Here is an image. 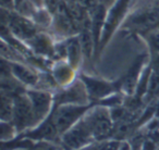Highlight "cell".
I'll use <instances>...</instances> for the list:
<instances>
[{
  "label": "cell",
  "instance_id": "obj_13",
  "mask_svg": "<svg viewBox=\"0 0 159 150\" xmlns=\"http://www.w3.org/2000/svg\"><path fill=\"white\" fill-rule=\"evenodd\" d=\"M11 65V73L14 77L18 81H20L25 86H32L35 87L39 82V76L38 74L33 71L31 68L20 63V62H12L10 61Z\"/></svg>",
  "mask_w": 159,
  "mask_h": 150
},
{
  "label": "cell",
  "instance_id": "obj_11",
  "mask_svg": "<svg viewBox=\"0 0 159 150\" xmlns=\"http://www.w3.org/2000/svg\"><path fill=\"white\" fill-rule=\"evenodd\" d=\"M59 135V132H58L57 127H56L55 123L51 119V115H49L45 121L36 125L35 127L25 130L24 138L32 139L34 141L50 143V141H55Z\"/></svg>",
  "mask_w": 159,
  "mask_h": 150
},
{
  "label": "cell",
  "instance_id": "obj_7",
  "mask_svg": "<svg viewBox=\"0 0 159 150\" xmlns=\"http://www.w3.org/2000/svg\"><path fill=\"white\" fill-rule=\"evenodd\" d=\"M3 26H8L12 35L25 42L39 33L37 25L32 19L20 15L16 12H10L8 24Z\"/></svg>",
  "mask_w": 159,
  "mask_h": 150
},
{
  "label": "cell",
  "instance_id": "obj_29",
  "mask_svg": "<svg viewBox=\"0 0 159 150\" xmlns=\"http://www.w3.org/2000/svg\"><path fill=\"white\" fill-rule=\"evenodd\" d=\"M155 1H156V3L158 5V7H159V0H155Z\"/></svg>",
  "mask_w": 159,
  "mask_h": 150
},
{
  "label": "cell",
  "instance_id": "obj_27",
  "mask_svg": "<svg viewBox=\"0 0 159 150\" xmlns=\"http://www.w3.org/2000/svg\"><path fill=\"white\" fill-rule=\"evenodd\" d=\"M118 150H133V149H132L131 143H126V141H121L120 145H119V148H118Z\"/></svg>",
  "mask_w": 159,
  "mask_h": 150
},
{
  "label": "cell",
  "instance_id": "obj_19",
  "mask_svg": "<svg viewBox=\"0 0 159 150\" xmlns=\"http://www.w3.org/2000/svg\"><path fill=\"white\" fill-rule=\"evenodd\" d=\"M18 134V130L12 122L1 121V141L2 143L13 140Z\"/></svg>",
  "mask_w": 159,
  "mask_h": 150
},
{
  "label": "cell",
  "instance_id": "obj_20",
  "mask_svg": "<svg viewBox=\"0 0 159 150\" xmlns=\"http://www.w3.org/2000/svg\"><path fill=\"white\" fill-rule=\"evenodd\" d=\"M146 94H147V96H149L150 98L159 96V75L154 73L152 71V74H150Z\"/></svg>",
  "mask_w": 159,
  "mask_h": 150
},
{
  "label": "cell",
  "instance_id": "obj_12",
  "mask_svg": "<svg viewBox=\"0 0 159 150\" xmlns=\"http://www.w3.org/2000/svg\"><path fill=\"white\" fill-rule=\"evenodd\" d=\"M144 60H145V55H139L120 83V88L128 95H132L136 91L137 84L142 76V68H143Z\"/></svg>",
  "mask_w": 159,
  "mask_h": 150
},
{
  "label": "cell",
  "instance_id": "obj_25",
  "mask_svg": "<svg viewBox=\"0 0 159 150\" xmlns=\"http://www.w3.org/2000/svg\"><path fill=\"white\" fill-rule=\"evenodd\" d=\"M45 150H66L62 146L59 145H56V143H46V149Z\"/></svg>",
  "mask_w": 159,
  "mask_h": 150
},
{
  "label": "cell",
  "instance_id": "obj_3",
  "mask_svg": "<svg viewBox=\"0 0 159 150\" xmlns=\"http://www.w3.org/2000/svg\"><path fill=\"white\" fill-rule=\"evenodd\" d=\"M91 108L89 104H60L53 107L50 115L58 132L61 135L76 124Z\"/></svg>",
  "mask_w": 159,
  "mask_h": 150
},
{
  "label": "cell",
  "instance_id": "obj_22",
  "mask_svg": "<svg viewBox=\"0 0 159 150\" xmlns=\"http://www.w3.org/2000/svg\"><path fill=\"white\" fill-rule=\"evenodd\" d=\"M61 2H62V0H44L45 8L48 9L52 14L57 11L58 7H59Z\"/></svg>",
  "mask_w": 159,
  "mask_h": 150
},
{
  "label": "cell",
  "instance_id": "obj_17",
  "mask_svg": "<svg viewBox=\"0 0 159 150\" xmlns=\"http://www.w3.org/2000/svg\"><path fill=\"white\" fill-rule=\"evenodd\" d=\"M32 20L34 21L38 29H49L50 26H52L53 22V14L49 11L46 8H39L35 11Z\"/></svg>",
  "mask_w": 159,
  "mask_h": 150
},
{
  "label": "cell",
  "instance_id": "obj_18",
  "mask_svg": "<svg viewBox=\"0 0 159 150\" xmlns=\"http://www.w3.org/2000/svg\"><path fill=\"white\" fill-rule=\"evenodd\" d=\"M14 110V98L1 93V121L12 122Z\"/></svg>",
  "mask_w": 159,
  "mask_h": 150
},
{
  "label": "cell",
  "instance_id": "obj_21",
  "mask_svg": "<svg viewBox=\"0 0 159 150\" xmlns=\"http://www.w3.org/2000/svg\"><path fill=\"white\" fill-rule=\"evenodd\" d=\"M146 39L154 53H159V29L146 35Z\"/></svg>",
  "mask_w": 159,
  "mask_h": 150
},
{
  "label": "cell",
  "instance_id": "obj_6",
  "mask_svg": "<svg viewBox=\"0 0 159 150\" xmlns=\"http://www.w3.org/2000/svg\"><path fill=\"white\" fill-rule=\"evenodd\" d=\"M26 94L31 100L35 124L38 125L51 114L53 110V97L49 91L44 89H27ZM35 125V126H36Z\"/></svg>",
  "mask_w": 159,
  "mask_h": 150
},
{
  "label": "cell",
  "instance_id": "obj_14",
  "mask_svg": "<svg viewBox=\"0 0 159 150\" xmlns=\"http://www.w3.org/2000/svg\"><path fill=\"white\" fill-rule=\"evenodd\" d=\"M26 44L30 48L36 53L42 55H51L55 53V46L52 44V40L47 34L38 33L34 36L32 39L27 40Z\"/></svg>",
  "mask_w": 159,
  "mask_h": 150
},
{
  "label": "cell",
  "instance_id": "obj_15",
  "mask_svg": "<svg viewBox=\"0 0 159 150\" xmlns=\"http://www.w3.org/2000/svg\"><path fill=\"white\" fill-rule=\"evenodd\" d=\"M66 52L68 58L69 64L73 68H76L81 62V55H83V50L80 44L79 36L77 37H70L66 42Z\"/></svg>",
  "mask_w": 159,
  "mask_h": 150
},
{
  "label": "cell",
  "instance_id": "obj_1",
  "mask_svg": "<svg viewBox=\"0 0 159 150\" xmlns=\"http://www.w3.org/2000/svg\"><path fill=\"white\" fill-rule=\"evenodd\" d=\"M124 29L137 34L147 35L159 29V7L154 3L142 6L133 11L124 21Z\"/></svg>",
  "mask_w": 159,
  "mask_h": 150
},
{
  "label": "cell",
  "instance_id": "obj_28",
  "mask_svg": "<svg viewBox=\"0 0 159 150\" xmlns=\"http://www.w3.org/2000/svg\"><path fill=\"white\" fill-rule=\"evenodd\" d=\"M30 1H31L37 9H39V8H45L44 0H30Z\"/></svg>",
  "mask_w": 159,
  "mask_h": 150
},
{
  "label": "cell",
  "instance_id": "obj_9",
  "mask_svg": "<svg viewBox=\"0 0 159 150\" xmlns=\"http://www.w3.org/2000/svg\"><path fill=\"white\" fill-rule=\"evenodd\" d=\"M80 80L82 81L85 85V88L89 94L91 100H102L108 98L119 88V85L112 84V83L106 82V81L99 80L89 76V75L82 74L80 76Z\"/></svg>",
  "mask_w": 159,
  "mask_h": 150
},
{
  "label": "cell",
  "instance_id": "obj_26",
  "mask_svg": "<svg viewBox=\"0 0 159 150\" xmlns=\"http://www.w3.org/2000/svg\"><path fill=\"white\" fill-rule=\"evenodd\" d=\"M99 1L104 7L107 8V9H110V8L117 2V0H99Z\"/></svg>",
  "mask_w": 159,
  "mask_h": 150
},
{
  "label": "cell",
  "instance_id": "obj_8",
  "mask_svg": "<svg viewBox=\"0 0 159 150\" xmlns=\"http://www.w3.org/2000/svg\"><path fill=\"white\" fill-rule=\"evenodd\" d=\"M89 97L85 85L82 81L72 83L64 90L60 91L59 94L53 97V104L60 106V104H87Z\"/></svg>",
  "mask_w": 159,
  "mask_h": 150
},
{
  "label": "cell",
  "instance_id": "obj_24",
  "mask_svg": "<svg viewBox=\"0 0 159 150\" xmlns=\"http://www.w3.org/2000/svg\"><path fill=\"white\" fill-rule=\"evenodd\" d=\"M1 9L8 10V11L14 12V0H0Z\"/></svg>",
  "mask_w": 159,
  "mask_h": 150
},
{
  "label": "cell",
  "instance_id": "obj_4",
  "mask_svg": "<svg viewBox=\"0 0 159 150\" xmlns=\"http://www.w3.org/2000/svg\"><path fill=\"white\" fill-rule=\"evenodd\" d=\"M93 141L96 140L83 121V117L66 132L60 135V143L66 150H80Z\"/></svg>",
  "mask_w": 159,
  "mask_h": 150
},
{
  "label": "cell",
  "instance_id": "obj_10",
  "mask_svg": "<svg viewBox=\"0 0 159 150\" xmlns=\"http://www.w3.org/2000/svg\"><path fill=\"white\" fill-rule=\"evenodd\" d=\"M130 2L131 0H117V2L110 9H108L106 22H105L104 29H102V38H100V45L102 46L106 44L107 40L110 38V35L112 34V32L115 31V29L120 24L121 19L123 18Z\"/></svg>",
  "mask_w": 159,
  "mask_h": 150
},
{
  "label": "cell",
  "instance_id": "obj_5",
  "mask_svg": "<svg viewBox=\"0 0 159 150\" xmlns=\"http://www.w3.org/2000/svg\"><path fill=\"white\" fill-rule=\"evenodd\" d=\"M12 123L16 127L19 133H23L27 130L35 127V117L31 100L26 93L14 97V110Z\"/></svg>",
  "mask_w": 159,
  "mask_h": 150
},
{
  "label": "cell",
  "instance_id": "obj_2",
  "mask_svg": "<svg viewBox=\"0 0 159 150\" xmlns=\"http://www.w3.org/2000/svg\"><path fill=\"white\" fill-rule=\"evenodd\" d=\"M83 121L96 141L106 140L113 130L112 115L108 108L104 106H95L91 108L83 117Z\"/></svg>",
  "mask_w": 159,
  "mask_h": 150
},
{
  "label": "cell",
  "instance_id": "obj_16",
  "mask_svg": "<svg viewBox=\"0 0 159 150\" xmlns=\"http://www.w3.org/2000/svg\"><path fill=\"white\" fill-rule=\"evenodd\" d=\"M73 70L74 68L69 63H60L55 66L52 71V76L59 85H70L73 77Z\"/></svg>",
  "mask_w": 159,
  "mask_h": 150
},
{
  "label": "cell",
  "instance_id": "obj_23",
  "mask_svg": "<svg viewBox=\"0 0 159 150\" xmlns=\"http://www.w3.org/2000/svg\"><path fill=\"white\" fill-rule=\"evenodd\" d=\"M150 68L154 73L159 75V53H154L152 55V59L150 62Z\"/></svg>",
  "mask_w": 159,
  "mask_h": 150
}]
</instances>
